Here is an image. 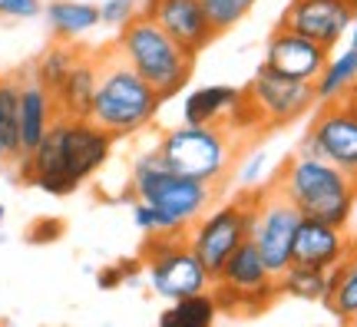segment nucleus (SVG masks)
<instances>
[{
  "label": "nucleus",
  "instance_id": "7c9ffc66",
  "mask_svg": "<svg viewBox=\"0 0 357 327\" xmlns=\"http://www.w3.org/2000/svg\"><path fill=\"white\" fill-rule=\"evenodd\" d=\"M261 172H265V149H252L248 159L235 169V178H238L242 185H255L258 178H261Z\"/></svg>",
  "mask_w": 357,
  "mask_h": 327
},
{
  "label": "nucleus",
  "instance_id": "20e7f679",
  "mask_svg": "<svg viewBox=\"0 0 357 327\" xmlns=\"http://www.w3.org/2000/svg\"><path fill=\"white\" fill-rule=\"evenodd\" d=\"M113 47L142 79L153 83L162 100L185 89L192 66H195V53L185 50L178 40L169 37L166 30L155 24L153 17H146L142 10L126 26H119V40Z\"/></svg>",
  "mask_w": 357,
  "mask_h": 327
},
{
  "label": "nucleus",
  "instance_id": "b1692460",
  "mask_svg": "<svg viewBox=\"0 0 357 327\" xmlns=\"http://www.w3.org/2000/svg\"><path fill=\"white\" fill-rule=\"evenodd\" d=\"M20 79L24 76H0V142L7 162L20 159Z\"/></svg>",
  "mask_w": 357,
  "mask_h": 327
},
{
  "label": "nucleus",
  "instance_id": "a878e982",
  "mask_svg": "<svg viewBox=\"0 0 357 327\" xmlns=\"http://www.w3.org/2000/svg\"><path fill=\"white\" fill-rule=\"evenodd\" d=\"M77 56H79V47H73V40H56L53 47H47V50L40 53V60L33 63V73L30 76L53 93V89L63 83V76L70 73V66H73Z\"/></svg>",
  "mask_w": 357,
  "mask_h": 327
},
{
  "label": "nucleus",
  "instance_id": "7ed1b4c3",
  "mask_svg": "<svg viewBox=\"0 0 357 327\" xmlns=\"http://www.w3.org/2000/svg\"><path fill=\"white\" fill-rule=\"evenodd\" d=\"M271 189L281 199L291 201L301 215L341 228H347L357 208V176L324 162L318 155H305V152H298L284 162Z\"/></svg>",
  "mask_w": 357,
  "mask_h": 327
},
{
  "label": "nucleus",
  "instance_id": "f704fd0d",
  "mask_svg": "<svg viewBox=\"0 0 357 327\" xmlns=\"http://www.w3.org/2000/svg\"><path fill=\"white\" fill-rule=\"evenodd\" d=\"M0 165H7V152H3V142H0Z\"/></svg>",
  "mask_w": 357,
  "mask_h": 327
},
{
  "label": "nucleus",
  "instance_id": "39448f33",
  "mask_svg": "<svg viewBox=\"0 0 357 327\" xmlns=\"http://www.w3.org/2000/svg\"><path fill=\"white\" fill-rule=\"evenodd\" d=\"M129 192H132V199L149 201L159 212H166L185 231L199 215L212 208V199H215V185L169 169L155 146L136 155L132 176H129Z\"/></svg>",
  "mask_w": 357,
  "mask_h": 327
},
{
  "label": "nucleus",
  "instance_id": "a211bd4d",
  "mask_svg": "<svg viewBox=\"0 0 357 327\" xmlns=\"http://www.w3.org/2000/svg\"><path fill=\"white\" fill-rule=\"evenodd\" d=\"M56 102L53 93L43 83H37L33 76L20 79V155H30L37 149L47 129L56 123Z\"/></svg>",
  "mask_w": 357,
  "mask_h": 327
},
{
  "label": "nucleus",
  "instance_id": "6ab92c4d",
  "mask_svg": "<svg viewBox=\"0 0 357 327\" xmlns=\"http://www.w3.org/2000/svg\"><path fill=\"white\" fill-rule=\"evenodd\" d=\"M242 102H245V89L222 86V83L199 86L182 100V123H192V126H199V123H225L229 126L231 113Z\"/></svg>",
  "mask_w": 357,
  "mask_h": 327
},
{
  "label": "nucleus",
  "instance_id": "1a4fd4ad",
  "mask_svg": "<svg viewBox=\"0 0 357 327\" xmlns=\"http://www.w3.org/2000/svg\"><path fill=\"white\" fill-rule=\"evenodd\" d=\"M252 222H255V195H238L231 201H222L215 208L202 212L189 225L185 238L195 258L208 268L215 277L218 268L229 261V254L252 238Z\"/></svg>",
  "mask_w": 357,
  "mask_h": 327
},
{
  "label": "nucleus",
  "instance_id": "0eeeda50",
  "mask_svg": "<svg viewBox=\"0 0 357 327\" xmlns=\"http://www.w3.org/2000/svg\"><path fill=\"white\" fill-rule=\"evenodd\" d=\"M142 261H146V281H149V288L162 301H176V298H185V294L212 288V275H208V268L189 248L185 231L146 235Z\"/></svg>",
  "mask_w": 357,
  "mask_h": 327
},
{
  "label": "nucleus",
  "instance_id": "c756f323",
  "mask_svg": "<svg viewBox=\"0 0 357 327\" xmlns=\"http://www.w3.org/2000/svg\"><path fill=\"white\" fill-rule=\"evenodd\" d=\"M43 13L40 0H0V20H33Z\"/></svg>",
  "mask_w": 357,
  "mask_h": 327
},
{
  "label": "nucleus",
  "instance_id": "ddd939ff",
  "mask_svg": "<svg viewBox=\"0 0 357 327\" xmlns=\"http://www.w3.org/2000/svg\"><path fill=\"white\" fill-rule=\"evenodd\" d=\"M357 17V0H291L281 13V26L318 40L321 47L334 50Z\"/></svg>",
  "mask_w": 357,
  "mask_h": 327
},
{
  "label": "nucleus",
  "instance_id": "dca6fc26",
  "mask_svg": "<svg viewBox=\"0 0 357 327\" xmlns=\"http://www.w3.org/2000/svg\"><path fill=\"white\" fill-rule=\"evenodd\" d=\"M347 252H351V238H347L344 228L301 215L298 231H294V245H291L294 264H307V268L331 271L337 261H344Z\"/></svg>",
  "mask_w": 357,
  "mask_h": 327
},
{
  "label": "nucleus",
  "instance_id": "5701e85b",
  "mask_svg": "<svg viewBox=\"0 0 357 327\" xmlns=\"http://www.w3.org/2000/svg\"><path fill=\"white\" fill-rule=\"evenodd\" d=\"M218 317V301L215 291L205 288L195 291V294H185V298H176L169 301V307L159 314V324L166 327H205Z\"/></svg>",
  "mask_w": 357,
  "mask_h": 327
},
{
  "label": "nucleus",
  "instance_id": "4be33fe9",
  "mask_svg": "<svg viewBox=\"0 0 357 327\" xmlns=\"http://www.w3.org/2000/svg\"><path fill=\"white\" fill-rule=\"evenodd\" d=\"M354 86H357V50L354 47H347V50H341V53L331 50L324 70H321L318 79H314V96H318V102L321 106H324V102H341L351 96Z\"/></svg>",
  "mask_w": 357,
  "mask_h": 327
},
{
  "label": "nucleus",
  "instance_id": "f8f14e48",
  "mask_svg": "<svg viewBox=\"0 0 357 327\" xmlns=\"http://www.w3.org/2000/svg\"><path fill=\"white\" fill-rule=\"evenodd\" d=\"M301 212L288 199H281L275 189L258 192L255 195V222H252V241L265 264L281 275L291 264V245L298 231Z\"/></svg>",
  "mask_w": 357,
  "mask_h": 327
},
{
  "label": "nucleus",
  "instance_id": "4468645a",
  "mask_svg": "<svg viewBox=\"0 0 357 327\" xmlns=\"http://www.w3.org/2000/svg\"><path fill=\"white\" fill-rule=\"evenodd\" d=\"M328 56H331V50L321 47L318 40H307L305 33L288 30V26H281V24L268 37V47H265L268 70H275L281 76H291V79H307V83L318 79V73L328 63Z\"/></svg>",
  "mask_w": 357,
  "mask_h": 327
},
{
  "label": "nucleus",
  "instance_id": "72a5a7b5",
  "mask_svg": "<svg viewBox=\"0 0 357 327\" xmlns=\"http://www.w3.org/2000/svg\"><path fill=\"white\" fill-rule=\"evenodd\" d=\"M347 102H351V106H354V109H357V86L351 89V96H347Z\"/></svg>",
  "mask_w": 357,
  "mask_h": 327
},
{
  "label": "nucleus",
  "instance_id": "473e14b6",
  "mask_svg": "<svg viewBox=\"0 0 357 327\" xmlns=\"http://www.w3.org/2000/svg\"><path fill=\"white\" fill-rule=\"evenodd\" d=\"M347 37H351V47L357 50V17H354V24H351V30H347Z\"/></svg>",
  "mask_w": 357,
  "mask_h": 327
},
{
  "label": "nucleus",
  "instance_id": "2eb2a0df",
  "mask_svg": "<svg viewBox=\"0 0 357 327\" xmlns=\"http://www.w3.org/2000/svg\"><path fill=\"white\" fill-rule=\"evenodd\" d=\"M142 13L153 17L169 37L178 40L192 53L205 50L215 40V30L205 17L202 0H142Z\"/></svg>",
  "mask_w": 357,
  "mask_h": 327
},
{
  "label": "nucleus",
  "instance_id": "9d476101",
  "mask_svg": "<svg viewBox=\"0 0 357 327\" xmlns=\"http://www.w3.org/2000/svg\"><path fill=\"white\" fill-rule=\"evenodd\" d=\"M245 96L255 109L258 123L265 129H278V126H291L294 119H301L314 109V83L307 79H291V76H281L275 70L261 66L255 73V79L248 83Z\"/></svg>",
  "mask_w": 357,
  "mask_h": 327
},
{
  "label": "nucleus",
  "instance_id": "412c9836",
  "mask_svg": "<svg viewBox=\"0 0 357 327\" xmlns=\"http://www.w3.org/2000/svg\"><path fill=\"white\" fill-rule=\"evenodd\" d=\"M321 304L344 324L357 317V252H347L344 261L328 271V294Z\"/></svg>",
  "mask_w": 357,
  "mask_h": 327
},
{
  "label": "nucleus",
  "instance_id": "f3484780",
  "mask_svg": "<svg viewBox=\"0 0 357 327\" xmlns=\"http://www.w3.org/2000/svg\"><path fill=\"white\" fill-rule=\"evenodd\" d=\"M96 79H100V53L79 50L70 73L63 76V83L53 89L56 113L70 116V119H89L93 96H96Z\"/></svg>",
  "mask_w": 357,
  "mask_h": 327
},
{
  "label": "nucleus",
  "instance_id": "c85d7f7f",
  "mask_svg": "<svg viewBox=\"0 0 357 327\" xmlns=\"http://www.w3.org/2000/svg\"><path fill=\"white\" fill-rule=\"evenodd\" d=\"M139 3L142 0H102L100 3V24L106 26H126L136 13H139Z\"/></svg>",
  "mask_w": 357,
  "mask_h": 327
},
{
  "label": "nucleus",
  "instance_id": "6e6552de",
  "mask_svg": "<svg viewBox=\"0 0 357 327\" xmlns=\"http://www.w3.org/2000/svg\"><path fill=\"white\" fill-rule=\"evenodd\" d=\"M212 291H215L218 311L255 314L278 298V275L268 268L265 258L258 254L255 241L248 238L218 268V275L212 277Z\"/></svg>",
  "mask_w": 357,
  "mask_h": 327
},
{
  "label": "nucleus",
  "instance_id": "c9c22d12",
  "mask_svg": "<svg viewBox=\"0 0 357 327\" xmlns=\"http://www.w3.org/2000/svg\"><path fill=\"white\" fill-rule=\"evenodd\" d=\"M3 222H7V208L0 205V225H3Z\"/></svg>",
  "mask_w": 357,
  "mask_h": 327
},
{
  "label": "nucleus",
  "instance_id": "2f4dec72",
  "mask_svg": "<svg viewBox=\"0 0 357 327\" xmlns=\"http://www.w3.org/2000/svg\"><path fill=\"white\" fill-rule=\"evenodd\" d=\"M60 235H63V222H56V218H40L37 225L26 231L30 241H50V238H60Z\"/></svg>",
  "mask_w": 357,
  "mask_h": 327
},
{
  "label": "nucleus",
  "instance_id": "cd10ccee",
  "mask_svg": "<svg viewBox=\"0 0 357 327\" xmlns=\"http://www.w3.org/2000/svg\"><path fill=\"white\" fill-rule=\"evenodd\" d=\"M132 222H136V228L146 231V235H172V231H185V228H178L166 212H159L155 205L139 201V199H136V205H132Z\"/></svg>",
  "mask_w": 357,
  "mask_h": 327
},
{
  "label": "nucleus",
  "instance_id": "e433bc0d",
  "mask_svg": "<svg viewBox=\"0 0 357 327\" xmlns=\"http://www.w3.org/2000/svg\"><path fill=\"white\" fill-rule=\"evenodd\" d=\"M351 324H357V317H354V321H351Z\"/></svg>",
  "mask_w": 357,
  "mask_h": 327
},
{
  "label": "nucleus",
  "instance_id": "f03ea898",
  "mask_svg": "<svg viewBox=\"0 0 357 327\" xmlns=\"http://www.w3.org/2000/svg\"><path fill=\"white\" fill-rule=\"evenodd\" d=\"M162 106V96L155 93L149 79H142L132 66L119 56L116 47L100 50V79L89 119L106 129L113 139H126L153 126L155 113Z\"/></svg>",
  "mask_w": 357,
  "mask_h": 327
},
{
  "label": "nucleus",
  "instance_id": "aec40b11",
  "mask_svg": "<svg viewBox=\"0 0 357 327\" xmlns=\"http://www.w3.org/2000/svg\"><path fill=\"white\" fill-rule=\"evenodd\" d=\"M43 17L56 40H77L100 26V7L86 0H50L43 3Z\"/></svg>",
  "mask_w": 357,
  "mask_h": 327
},
{
  "label": "nucleus",
  "instance_id": "bb28decb",
  "mask_svg": "<svg viewBox=\"0 0 357 327\" xmlns=\"http://www.w3.org/2000/svg\"><path fill=\"white\" fill-rule=\"evenodd\" d=\"M205 7V17H208V24H212V30L218 33H225V30H231L235 24H242L245 17H248V10L255 7V0H202Z\"/></svg>",
  "mask_w": 357,
  "mask_h": 327
},
{
  "label": "nucleus",
  "instance_id": "393cba45",
  "mask_svg": "<svg viewBox=\"0 0 357 327\" xmlns=\"http://www.w3.org/2000/svg\"><path fill=\"white\" fill-rule=\"evenodd\" d=\"M328 294V271L307 268V264H288L278 275V298H294V301L321 304Z\"/></svg>",
  "mask_w": 357,
  "mask_h": 327
},
{
  "label": "nucleus",
  "instance_id": "9b49d317",
  "mask_svg": "<svg viewBox=\"0 0 357 327\" xmlns=\"http://www.w3.org/2000/svg\"><path fill=\"white\" fill-rule=\"evenodd\" d=\"M305 155H318L324 162L357 176V109L347 100L324 102L311 119L301 149Z\"/></svg>",
  "mask_w": 357,
  "mask_h": 327
},
{
  "label": "nucleus",
  "instance_id": "423d86ee",
  "mask_svg": "<svg viewBox=\"0 0 357 327\" xmlns=\"http://www.w3.org/2000/svg\"><path fill=\"white\" fill-rule=\"evenodd\" d=\"M169 169L182 176L218 185L235 169V132L225 123H182L166 129L155 142Z\"/></svg>",
  "mask_w": 357,
  "mask_h": 327
},
{
  "label": "nucleus",
  "instance_id": "f257e3e1",
  "mask_svg": "<svg viewBox=\"0 0 357 327\" xmlns=\"http://www.w3.org/2000/svg\"><path fill=\"white\" fill-rule=\"evenodd\" d=\"M109 152H113V136L93 119L56 116V123L47 129L37 149L17 159V169L20 178L37 189L50 195H70L100 172Z\"/></svg>",
  "mask_w": 357,
  "mask_h": 327
}]
</instances>
